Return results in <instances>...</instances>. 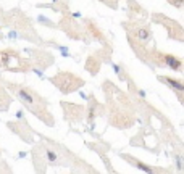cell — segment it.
<instances>
[{
	"mask_svg": "<svg viewBox=\"0 0 184 174\" xmlns=\"http://www.w3.org/2000/svg\"><path fill=\"white\" fill-rule=\"evenodd\" d=\"M8 85V89L12 90L15 95H16V99L24 103L29 110H31L37 118H41L44 119L45 123H50L45 116H48V111L45 108H42V99L39 97L34 90H31L29 87H24V85H19V84H15V82H5Z\"/></svg>",
	"mask_w": 184,
	"mask_h": 174,
	"instance_id": "cell-1",
	"label": "cell"
},
{
	"mask_svg": "<svg viewBox=\"0 0 184 174\" xmlns=\"http://www.w3.org/2000/svg\"><path fill=\"white\" fill-rule=\"evenodd\" d=\"M52 82L58 85L63 94H70V92H74L77 87L84 85V81L76 77L73 73H58L57 77H52Z\"/></svg>",
	"mask_w": 184,
	"mask_h": 174,
	"instance_id": "cell-2",
	"label": "cell"
},
{
	"mask_svg": "<svg viewBox=\"0 0 184 174\" xmlns=\"http://www.w3.org/2000/svg\"><path fill=\"white\" fill-rule=\"evenodd\" d=\"M152 60L155 65H158L160 68H168L171 71H182V60L176 55L171 53H162V52H152Z\"/></svg>",
	"mask_w": 184,
	"mask_h": 174,
	"instance_id": "cell-3",
	"label": "cell"
},
{
	"mask_svg": "<svg viewBox=\"0 0 184 174\" xmlns=\"http://www.w3.org/2000/svg\"><path fill=\"white\" fill-rule=\"evenodd\" d=\"M158 81H162L163 84H167L170 89H173L176 94H182L184 92V82L176 77H170V76H158Z\"/></svg>",
	"mask_w": 184,
	"mask_h": 174,
	"instance_id": "cell-4",
	"label": "cell"
},
{
	"mask_svg": "<svg viewBox=\"0 0 184 174\" xmlns=\"http://www.w3.org/2000/svg\"><path fill=\"white\" fill-rule=\"evenodd\" d=\"M132 37L141 41L142 44H147L150 39H152V31L147 27V26H141V27H136L132 31Z\"/></svg>",
	"mask_w": 184,
	"mask_h": 174,
	"instance_id": "cell-5",
	"label": "cell"
},
{
	"mask_svg": "<svg viewBox=\"0 0 184 174\" xmlns=\"http://www.w3.org/2000/svg\"><path fill=\"white\" fill-rule=\"evenodd\" d=\"M128 158V157H126ZM129 161H131V164L134 168H137V169H141V171H144V172H147V174H155V169L153 168H150L149 164H145V163H142V161H139V160H136V158H128Z\"/></svg>",
	"mask_w": 184,
	"mask_h": 174,
	"instance_id": "cell-6",
	"label": "cell"
},
{
	"mask_svg": "<svg viewBox=\"0 0 184 174\" xmlns=\"http://www.w3.org/2000/svg\"><path fill=\"white\" fill-rule=\"evenodd\" d=\"M45 157H47V161L50 164H58L60 163V158H58V153L52 148H45Z\"/></svg>",
	"mask_w": 184,
	"mask_h": 174,
	"instance_id": "cell-7",
	"label": "cell"
},
{
	"mask_svg": "<svg viewBox=\"0 0 184 174\" xmlns=\"http://www.w3.org/2000/svg\"><path fill=\"white\" fill-rule=\"evenodd\" d=\"M112 68H113V71H115V74L120 77L121 81H124L126 79V76H124V70H123V66H120V65H116V63H112Z\"/></svg>",
	"mask_w": 184,
	"mask_h": 174,
	"instance_id": "cell-8",
	"label": "cell"
},
{
	"mask_svg": "<svg viewBox=\"0 0 184 174\" xmlns=\"http://www.w3.org/2000/svg\"><path fill=\"white\" fill-rule=\"evenodd\" d=\"M174 163H176V169L178 171H181L182 169V157H181V155H174Z\"/></svg>",
	"mask_w": 184,
	"mask_h": 174,
	"instance_id": "cell-9",
	"label": "cell"
},
{
	"mask_svg": "<svg viewBox=\"0 0 184 174\" xmlns=\"http://www.w3.org/2000/svg\"><path fill=\"white\" fill-rule=\"evenodd\" d=\"M168 3H171L173 7H176V8H182L184 0H168Z\"/></svg>",
	"mask_w": 184,
	"mask_h": 174,
	"instance_id": "cell-10",
	"label": "cell"
},
{
	"mask_svg": "<svg viewBox=\"0 0 184 174\" xmlns=\"http://www.w3.org/2000/svg\"><path fill=\"white\" fill-rule=\"evenodd\" d=\"M58 50H60V53L63 56H70V52L66 50V47H62V45H58Z\"/></svg>",
	"mask_w": 184,
	"mask_h": 174,
	"instance_id": "cell-11",
	"label": "cell"
},
{
	"mask_svg": "<svg viewBox=\"0 0 184 174\" xmlns=\"http://www.w3.org/2000/svg\"><path fill=\"white\" fill-rule=\"evenodd\" d=\"M137 95L141 97V99H145V90H142V89H139V90H137Z\"/></svg>",
	"mask_w": 184,
	"mask_h": 174,
	"instance_id": "cell-12",
	"label": "cell"
},
{
	"mask_svg": "<svg viewBox=\"0 0 184 174\" xmlns=\"http://www.w3.org/2000/svg\"><path fill=\"white\" fill-rule=\"evenodd\" d=\"M23 116H24V113H23V111H18V113H16V118H19V119H21Z\"/></svg>",
	"mask_w": 184,
	"mask_h": 174,
	"instance_id": "cell-13",
	"label": "cell"
}]
</instances>
